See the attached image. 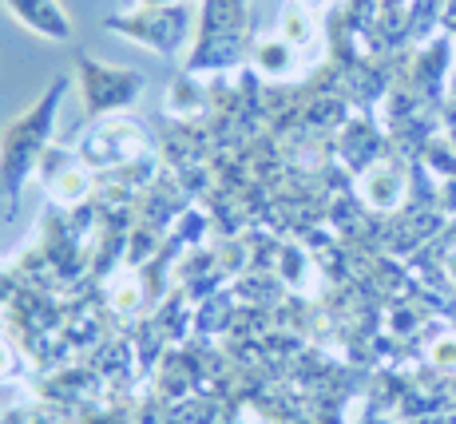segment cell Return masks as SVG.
Here are the masks:
<instances>
[{
  "label": "cell",
  "mask_w": 456,
  "mask_h": 424,
  "mask_svg": "<svg viewBox=\"0 0 456 424\" xmlns=\"http://www.w3.org/2000/svg\"><path fill=\"white\" fill-rule=\"evenodd\" d=\"M44 187H48V199L72 207V202L92 194V167H84L80 155H60L56 167L44 171Z\"/></svg>",
  "instance_id": "52a82bcc"
},
{
  "label": "cell",
  "mask_w": 456,
  "mask_h": 424,
  "mask_svg": "<svg viewBox=\"0 0 456 424\" xmlns=\"http://www.w3.org/2000/svg\"><path fill=\"white\" fill-rule=\"evenodd\" d=\"M203 108V92H195V84L191 79H175L171 84V95H167V111H175V116H195V111Z\"/></svg>",
  "instance_id": "8fae6325"
},
{
  "label": "cell",
  "mask_w": 456,
  "mask_h": 424,
  "mask_svg": "<svg viewBox=\"0 0 456 424\" xmlns=\"http://www.w3.org/2000/svg\"><path fill=\"white\" fill-rule=\"evenodd\" d=\"M139 302H143V286H139L135 273H119L108 286V306L116 309V314H135Z\"/></svg>",
  "instance_id": "30bf717a"
},
{
  "label": "cell",
  "mask_w": 456,
  "mask_h": 424,
  "mask_svg": "<svg viewBox=\"0 0 456 424\" xmlns=\"http://www.w3.org/2000/svg\"><path fill=\"white\" fill-rule=\"evenodd\" d=\"M428 357H433V365L452 369V365H456V338H441V341L433 346V353H428Z\"/></svg>",
  "instance_id": "4fadbf2b"
},
{
  "label": "cell",
  "mask_w": 456,
  "mask_h": 424,
  "mask_svg": "<svg viewBox=\"0 0 456 424\" xmlns=\"http://www.w3.org/2000/svg\"><path fill=\"white\" fill-rule=\"evenodd\" d=\"M111 32H119V37L143 44V48L159 52L163 60H175L183 48V40H187L191 32V12L179 4H139L135 12H124V16H111L108 20Z\"/></svg>",
  "instance_id": "3957f363"
},
{
  "label": "cell",
  "mask_w": 456,
  "mask_h": 424,
  "mask_svg": "<svg viewBox=\"0 0 456 424\" xmlns=\"http://www.w3.org/2000/svg\"><path fill=\"white\" fill-rule=\"evenodd\" d=\"M444 270H449V278L456 281V250H449V258H444Z\"/></svg>",
  "instance_id": "9a60e30c"
},
{
  "label": "cell",
  "mask_w": 456,
  "mask_h": 424,
  "mask_svg": "<svg viewBox=\"0 0 456 424\" xmlns=\"http://www.w3.org/2000/svg\"><path fill=\"white\" fill-rule=\"evenodd\" d=\"M139 4H155V8H159V4H175V0H139Z\"/></svg>",
  "instance_id": "2e32d148"
},
{
  "label": "cell",
  "mask_w": 456,
  "mask_h": 424,
  "mask_svg": "<svg viewBox=\"0 0 456 424\" xmlns=\"http://www.w3.org/2000/svg\"><path fill=\"white\" fill-rule=\"evenodd\" d=\"M254 64H258V72H266V76H290V68H294V44H286V40H262L258 48H254Z\"/></svg>",
  "instance_id": "9c48e42d"
},
{
  "label": "cell",
  "mask_w": 456,
  "mask_h": 424,
  "mask_svg": "<svg viewBox=\"0 0 456 424\" xmlns=\"http://www.w3.org/2000/svg\"><path fill=\"white\" fill-rule=\"evenodd\" d=\"M294 4H302V8H305V4H318V0H294Z\"/></svg>",
  "instance_id": "e0dca14e"
},
{
  "label": "cell",
  "mask_w": 456,
  "mask_h": 424,
  "mask_svg": "<svg viewBox=\"0 0 456 424\" xmlns=\"http://www.w3.org/2000/svg\"><path fill=\"white\" fill-rule=\"evenodd\" d=\"M401 175L393 171V167H373L370 175H365V199L373 202V207H381V210H389V207H397L401 202Z\"/></svg>",
  "instance_id": "ba28073f"
},
{
  "label": "cell",
  "mask_w": 456,
  "mask_h": 424,
  "mask_svg": "<svg viewBox=\"0 0 456 424\" xmlns=\"http://www.w3.org/2000/svg\"><path fill=\"white\" fill-rule=\"evenodd\" d=\"M310 37H314L310 12H305L302 4H294V0H290V8H286V16H282V40H286V44H305Z\"/></svg>",
  "instance_id": "7c38bea8"
},
{
  "label": "cell",
  "mask_w": 456,
  "mask_h": 424,
  "mask_svg": "<svg viewBox=\"0 0 456 424\" xmlns=\"http://www.w3.org/2000/svg\"><path fill=\"white\" fill-rule=\"evenodd\" d=\"M76 84L84 95V111L92 119H103L111 111H124L139 100L143 92V76L135 68H119V64H103L95 56L76 60Z\"/></svg>",
  "instance_id": "7a4b0ae2"
},
{
  "label": "cell",
  "mask_w": 456,
  "mask_h": 424,
  "mask_svg": "<svg viewBox=\"0 0 456 424\" xmlns=\"http://www.w3.org/2000/svg\"><path fill=\"white\" fill-rule=\"evenodd\" d=\"M12 365H16V353L8 349V341H0V377L12 373Z\"/></svg>",
  "instance_id": "5bb4252c"
},
{
  "label": "cell",
  "mask_w": 456,
  "mask_h": 424,
  "mask_svg": "<svg viewBox=\"0 0 456 424\" xmlns=\"http://www.w3.org/2000/svg\"><path fill=\"white\" fill-rule=\"evenodd\" d=\"M143 143H147V135H143L139 123H131V119H100L95 127L84 131L76 155H80L84 167L103 171V167H124V163H131V159H139Z\"/></svg>",
  "instance_id": "5b68a950"
},
{
  "label": "cell",
  "mask_w": 456,
  "mask_h": 424,
  "mask_svg": "<svg viewBox=\"0 0 456 424\" xmlns=\"http://www.w3.org/2000/svg\"><path fill=\"white\" fill-rule=\"evenodd\" d=\"M68 87H72L68 76L52 79L40 100L0 131V191L8 194V202L20 199L24 179H28L44 163V155H48V139H52V131H56V111H60V103H64Z\"/></svg>",
  "instance_id": "6da1fadb"
},
{
  "label": "cell",
  "mask_w": 456,
  "mask_h": 424,
  "mask_svg": "<svg viewBox=\"0 0 456 424\" xmlns=\"http://www.w3.org/2000/svg\"><path fill=\"white\" fill-rule=\"evenodd\" d=\"M203 24H207V32H203L195 60H191V68L234 64L242 52V37H247V8H242V0H210Z\"/></svg>",
  "instance_id": "277c9868"
},
{
  "label": "cell",
  "mask_w": 456,
  "mask_h": 424,
  "mask_svg": "<svg viewBox=\"0 0 456 424\" xmlns=\"http://www.w3.org/2000/svg\"><path fill=\"white\" fill-rule=\"evenodd\" d=\"M20 29L37 32L44 40H68L72 37V16L60 0H0Z\"/></svg>",
  "instance_id": "8992f818"
}]
</instances>
